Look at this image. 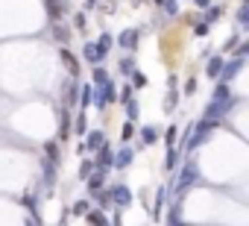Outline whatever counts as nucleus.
<instances>
[{"mask_svg":"<svg viewBox=\"0 0 249 226\" xmlns=\"http://www.w3.org/2000/svg\"><path fill=\"white\" fill-rule=\"evenodd\" d=\"M194 3H196L199 9H208V6H211V0H194Z\"/></svg>","mask_w":249,"mask_h":226,"instance_id":"41","label":"nucleus"},{"mask_svg":"<svg viewBox=\"0 0 249 226\" xmlns=\"http://www.w3.org/2000/svg\"><path fill=\"white\" fill-rule=\"evenodd\" d=\"M176 159H179V153H176V150H173V147H170V153H167V162H164V165H167V168H170V170H173V168H176V165H179V162H176Z\"/></svg>","mask_w":249,"mask_h":226,"instance_id":"33","label":"nucleus"},{"mask_svg":"<svg viewBox=\"0 0 249 226\" xmlns=\"http://www.w3.org/2000/svg\"><path fill=\"white\" fill-rule=\"evenodd\" d=\"M94 165H97V170H108V168H114V150H111V147H103V150H97V159H94Z\"/></svg>","mask_w":249,"mask_h":226,"instance_id":"8","label":"nucleus"},{"mask_svg":"<svg viewBox=\"0 0 249 226\" xmlns=\"http://www.w3.org/2000/svg\"><path fill=\"white\" fill-rule=\"evenodd\" d=\"M117 71H120V74H126V76H132V74H135V62H132L129 56H126V59H120V62H117Z\"/></svg>","mask_w":249,"mask_h":226,"instance_id":"21","label":"nucleus"},{"mask_svg":"<svg viewBox=\"0 0 249 226\" xmlns=\"http://www.w3.org/2000/svg\"><path fill=\"white\" fill-rule=\"evenodd\" d=\"M199 182V165H196V159H185V165H182V173H179V179H176V194L182 197L188 188H194Z\"/></svg>","mask_w":249,"mask_h":226,"instance_id":"1","label":"nucleus"},{"mask_svg":"<svg viewBox=\"0 0 249 226\" xmlns=\"http://www.w3.org/2000/svg\"><path fill=\"white\" fill-rule=\"evenodd\" d=\"M103 179H106V170L91 173V176H88V191H91V194H97V191L103 188Z\"/></svg>","mask_w":249,"mask_h":226,"instance_id":"16","label":"nucleus"},{"mask_svg":"<svg viewBox=\"0 0 249 226\" xmlns=\"http://www.w3.org/2000/svg\"><path fill=\"white\" fill-rule=\"evenodd\" d=\"M223 56H211L208 59V65H205V76H211V79H220V74H223Z\"/></svg>","mask_w":249,"mask_h":226,"instance_id":"12","label":"nucleus"},{"mask_svg":"<svg viewBox=\"0 0 249 226\" xmlns=\"http://www.w3.org/2000/svg\"><path fill=\"white\" fill-rule=\"evenodd\" d=\"M79 103L91 106L94 103V85H79Z\"/></svg>","mask_w":249,"mask_h":226,"instance_id":"17","label":"nucleus"},{"mask_svg":"<svg viewBox=\"0 0 249 226\" xmlns=\"http://www.w3.org/2000/svg\"><path fill=\"white\" fill-rule=\"evenodd\" d=\"M41 168H44L47 185H53V182H56V162H41Z\"/></svg>","mask_w":249,"mask_h":226,"instance_id":"22","label":"nucleus"},{"mask_svg":"<svg viewBox=\"0 0 249 226\" xmlns=\"http://www.w3.org/2000/svg\"><path fill=\"white\" fill-rule=\"evenodd\" d=\"M234 103H237L234 97H229V100H214V97H211V103L205 106V118L220 121V118L226 115V112H231V109H234Z\"/></svg>","mask_w":249,"mask_h":226,"instance_id":"3","label":"nucleus"},{"mask_svg":"<svg viewBox=\"0 0 249 226\" xmlns=\"http://www.w3.org/2000/svg\"><path fill=\"white\" fill-rule=\"evenodd\" d=\"M85 127H88V121H85V115H76V132H79V135L85 132Z\"/></svg>","mask_w":249,"mask_h":226,"instance_id":"37","label":"nucleus"},{"mask_svg":"<svg viewBox=\"0 0 249 226\" xmlns=\"http://www.w3.org/2000/svg\"><path fill=\"white\" fill-rule=\"evenodd\" d=\"M243 6H249V0H243Z\"/></svg>","mask_w":249,"mask_h":226,"instance_id":"44","label":"nucleus"},{"mask_svg":"<svg viewBox=\"0 0 249 226\" xmlns=\"http://www.w3.org/2000/svg\"><path fill=\"white\" fill-rule=\"evenodd\" d=\"M132 135H135V127H132V121H129V124H123V130H120V138H123V141H129Z\"/></svg>","mask_w":249,"mask_h":226,"instance_id":"30","label":"nucleus"},{"mask_svg":"<svg viewBox=\"0 0 249 226\" xmlns=\"http://www.w3.org/2000/svg\"><path fill=\"white\" fill-rule=\"evenodd\" d=\"M234 47H240V38H237V36H231V38L223 44V50H234Z\"/></svg>","mask_w":249,"mask_h":226,"instance_id":"36","label":"nucleus"},{"mask_svg":"<svg viewBox=\"0 0 249 226\" xmlns=\"http://www.w3.org/2000/svg\"><path fill=\"white\" fill-rule=\"evenodd\" d=\"M214 100H229V97H234L231 91H229V82H220L217 88H214V94H211Z\"/></svg>","mask_w":249,"mask_h":226,"instance_id":"20","label":"nucleus"},{"mask_svg":"<svg viewBox=\"0 0 249 226\" xmlns=\"http://www.w3.org/2000/svg\"><path fill=\"white\" fill-rule=\"evenodd\" d=\"M88 208H91V206H88V200H76V203H73V208H71V214H88Z\"/></svg>","mask_w":249,"mask_h":226,"instance_id":"27","label":"nucleus"},{"mask_svg":"<svg viewBox=\"0 0 249 226\" xmlns=\"http://www.w3.org/2000/svg\"><path fill=\"white\" fill-rule=\"evenodd\" d=\"M111 203H114L117 208H129V206H132V191L123 185V182H117V185L111 188Z\"/></svg>","mask_w":249,"mask_h":226,"instance_id":"5","label":"nucleus"},{"mask_svg":"<svg viewBox=\"0 0 249 226\" xmlns=\"http://www.w3.org/2000/svg\"><path fill=\"white\" fill-rule=\"evenodd\" d=\"M91 79H94V85H106V82H108V74H106L100 65H94V68H91Z\"/></svg>","mask_w":249,"mask_h":226,"instance_id":"18","label":"nucleus"},{"mask_svg":"<svg viewBox=\"0 0 249 226\" xmlns=\"http://www.w3.org/2000/svg\"><path fill=\"white\" fill-rule=\"evenodd\" d=\"M144 85H147V76H144L141 71H135V74H132V88H144Z\"/></svg>","mask_w":249,"mask_h":226,"instance_id":"31","label":"nucleus"},{"mask_svg":"<svg viewBox=\"0 0 249 226\" xmlns=\"http://www.w3.org/2000/svg\"><path fill=\"white\" fill-rule=\"evenodd\" d=\"M106 147V135L100 132V130H94V132H88V141H85V150H91V153H97V150H103Z\"/></svg>","mask_w":249,"mask_h":226,"instance_id":"13","label":"nucleus"},{"mask_svg":"<svg viewBox=\"0 0 249 226\" xmlns=\"http://www.w3.org/2000/svg\"><path fill=\"white\" fill-rule=\"evenodd\" d=\"M141 141H144V147L156 144V141H159V130H156V127H141Z\"/></svg>","mask_w":249,"mask_h":226,"instance_id":"15","label":"nucleus"},{"mask_svg":"<svg viewBox=\"0 0 249 226\" xmlns=\"http://www.w3.org/2000/svg\"><path fill=\"white\" fill-rule=\"evenodd\" d=\"M97 50H100L103 56H108V50H111V36H108V33H103V36L97 38Z\"/></svg>","mask_w":249,"mask_h":226,"instance_id":"19","label":"nucleus"},{"mask_svg":"<svg viewBox=\"0 0 249 226\" xmlns=\"http://www.w3.org/2000/svg\"><path fill=\"white\" fill-rule=\"evenodd\" d=\"M138 41H141V33H138V30H123V33L117 36V44H120L123 50H135Z\"/></svg>","mask_w":249,"mask_h":226,"instance_id":"6","label":"nucleus"},{"mask_svg":"<svg viewBox=\"0 0 249 226\" xmlns=\"http://www.w3.org/2000/svg\"><path fill=\"white\" fill-rule=\"evenodd\" d=\"M94 170H97V165H94V162H82V165H79V176H82V179H88Z\"/></svg>","mask_w":249,"mask_h":226,"instance_id":"26","label":"nucleus"},{"mask_svg":"<svg viewBox=\"0 0 249 226\" xmlns=\"http://www.w3.org/2000/svg\"><path fill=\"white\" fill-rule=\"evenodd\" d=\"M44 153L50 156V162H59V150H56V144L50 141V144H44Z\"/></svg>","mask_w":249,"mask_h":226,"instance_id":"32","label":"nucleus"},{"mask_svg":"<svg viewBox=\"0 0 249 226\" xmlns=\"http://www.w3.org/2000/svg\"><path fill=\"white\" fill-rule=\"evenodd\" d=\"M240 68H243V56H237V59L226 62V65H223V74H220V82H231V79L240 74Z\"/></svg>","mask_w":249,"mask_h":226,"instance_id":"7","label":"nucleus"},{"mask_svg":"<svg viewBox=\"0 0 249 226\" xmlns=\"http://www.w3.org/2000/svg\"><path fill=\"white\" fill-rule=\"evenodd\" d=\"M117 100H120V103H129V100H132V85H123L120 94H117Z\"/></svg>","mask_w":249,"mask_h":226,"instance_id":"29","label":"nucleus"},{"mask_svg":"<svg viewBox=\"0 0 249 226\" xmlns=\"http://www.w3.org/2000/svg\"><path fill=\"white\" fill-rule=\"evenodd\" d=\"M53 33H56V38H59V41H65V38H68V33H65V30H62V27H56V30H53Z\"/></svg>","mask_w":249,"mask_h":226,"instance_id":"40","label":"nucleus"},{"mask_svg":"<svg viewBox=\"0 0 249 226\" xmlns=\"http://www.w3.org/2000/svg\"><path fill=\"white\" fill-rule=\"evenodd\" d=\"M85 24H88V21H85V12H79V15L73 18V27H76V30H85Z\"/></svg>","mask_w":249,"mask_h":226,"instance_id":"35","label":"nucleus"},{"mask_svg":"<svg viewBox=\"0 0 249 226\" xmlns=\"http://www.w3.org/2000/svg\"><path fill=\"white\" fill-rule=\"evenodd\" d=\"M132 159H135V150H132V147H120V150L114 153V168H117V170L129 168V165H132Z\"/></svg>","mask_w":249,"mask_h":226,"instance_id":"9","label":"nucleus"},{"mask_svg":"<svg viewBox=\"0 0 249 226\" xmlns=\"http://www.w3.org/2000/svg\"><path fill=\"white\" fill-rule=\"evenodd\" d=\"M65 94H62V100H65V106H73V103H79V85L76 82H65V88H62Z\"/></svg>","mask_w":249,"mask_h":226,"instance_id":"14","label":"nucleus"},{"mask_svg":"<svg viewBox=\"0 0 249 226\" xmlns=\"http://www.w3.org/2000/svg\"><path fill=\"white\" fill-rule=\"evenodd\" d=\"M111 100H117V91H114V82H111V79H108L106 85L94 88V106H97V109H106Z\"/></svg>","mask_w":249,"mask_h":226,"instance_id":"4","label":"nucleus"},{"mask_svg":"<svg viewBox=\"0 0 249 226\" xmlns=\"http://www.w3.org/2000/svg\"><path fill=\"white\" fill-rule=\"evenodd\" d=\"M220 15H223V9H220V6H208V15H205V24H214V21H217Z\"/></svg>","mask_w":249,"mask_h":226,"instance_id":"28","label":"nucleus"},{"mask_svg":"<svg viewBox=\"0 0 249 226\" xmlns=\"http://www.w3.org/2000/svg\"><path fill=\"white\" fill-rule=\"evenodd\" d=\"M156 3H159V6H161V3H164V0H156Z\"/></svg>","mask_w":249,"mask_h":226,"instance_id":"43","label":"nucleus"},{"mask_svg":"<svg viewBox=\"0 0 249 226\" xmlns=\"http://www.w3.org/2000/svg\"><path fill=\"white\" fill-rule=\"evenodd\" d=\"M208 27H211V24H196V36H205V33H208Z\"/></svg>","mask_w":249,"mask_h":226,"instance_id":"39","label":"nucleus"},{"mask_svg":"<svg viewBox=\"0 0 249 226\" xmlns=\"http://www.w3.org/2000/svg\"><path fill=\"white\" fill-rule=\"evenodd\" d=\"M138 112H141V106H138L135 100H129V103H126V118H129V121H138Z\"/></svg>","mask_w":249,"mask_h":226,"instance_id":"24","label":"nucleus"},{"mask_svg":"<svg viewBox=\"0 0 249 226\" xmlns=\"http://www.w3.org/2000/svg\"><path fill=\"white\" fill-rule=\"evenodd\" d=\"M176 135H179V130H176V127H170V130H167V138H164V141H167V147H173V144H176Z\"/></svg>","mask_w":249,"mask_h":226,"instance_id":"34","label":"nucleus"},{"mask_svg":"<svg viewBox=\"0 0 249 226\" xmlns=\"http://www.w3.org/2000/svg\"><path fill=\"white\" fill-rule=\"evenodd\" d=\"M173 106H176V94L170 91V94H167V100H164V109H173Z\"/></svg>","mask_w":249,"mask_h":226,"instance_id":"38","label":"nucleus"},{"mask_svg":"<svg viewBox=\"0 0 249 226\" xmlns=\"http://www.w3.org/2000/svg\"><path fill=\"white\" fill-rule=\"evenodd\" d=\"M237 24H240V30L249 33V6H240V12H237Z\"/></svg>","mask_w":249,"mask_h":226,"instance_id":"23","label":"nucleus"},{"mask_svg":"<svg viewBox=\"0 0 249 226\" xmlns=\"http://www.w3.org/2000/svg\"><path fill=\"white\" fill-rule=\"evenodd\" d=\"M97 6V0H85V9H94Z\"/></svg>","mask_w":249,"mask_h":226,"instance_id":"42","label":"nucleus"},{"mask_svg":"<svg viewBox=\"0 0 249 226\" xmlns=\"http://www.w3.org/2000/svg\"><path fill=\"white\" fill-rule=\"evenodd\" d=\"M59 56H62V62H65L68 74H71V76H76V74H79V59H76L68 47H62V50H59Z\"/></svg>","mask_w":249,"mask_h":226,"instance_id":"11","label":"nucleus"},{"mask_svg":"<svg viewBox=\"0 0 249 226\" xmlns=\"http://www.w3.org/2000/svg\"><path fill=\"white\" fill-rule=\"evenodd\" d=\"M27 226H36V223H33V220H30V223H27Z\"/></svg>","mask_w":249,"mask_h":226,"instance_id":"45","label":"nucleus"},{"mask_svg":"<svg viewBox=\"0 0 249 226\" xmlns=\"http://www.w3.org/2000/svg\"><path fill=\"white\" fill-rule=\"evenodd\" d=\"M161 9H164L170 18H176V15H179V3H176V0H164V3H161Z\"/></svg>","mask_w":249,"mask_h":226,"instance_id":"25","label":"nucleus"},{"mask_svg":"<svg viewBox=\"0 0 249 226\" xmlns=\"http://www.w3.org/2000/svg\"><path fill=\"white\" fill-rule=\"evenodd\" d=\"M82 56H85V62H88L91 68H94V65H100V62L106 59V56H103V53L97 50V44H94V41H88V44H82Z\"/></svg>","mask_w":249,"mask_h":226,"instance_id":"10","label":"nucleus"},{"mask_svg":"<svg viewBox=\"0 0 249 226\" xmlns=\"http://www.w3.org/2000/svg\"><path fill=\"white\" fill-rule=\"evenodd\" d=\"M214 127H217V121H211V118H205V121H199L196 127H194V135L185 141V153H191V150H196L199 144H205L208 138H211V132H214Z\"/></svg>","mask_w":249,"mask_h":226,"instance_id":"2","label":"nucleus"}]
</instances>
